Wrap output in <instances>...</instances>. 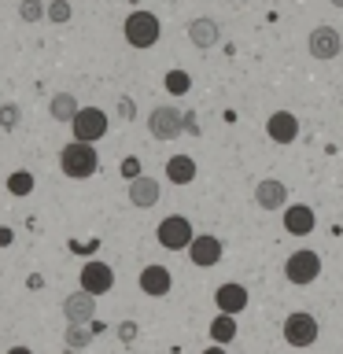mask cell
Wrapping results in <instances>:
<instances>
[{
	"instance_id": "6da1fadb",
	"label": "cell",
	"mask_w": 343,
	"mask_h": 354,
	"mask_svg": "<svg viewBox=\"0 0 343 354\" xmlns=\"http://www.w3.org/2000/svg\"><path fill=\"white\" fill-rule=\"evenodd\" d=\"M59 170L66 177H74V181H85V177H93L100 170V159H96V148L93 144H77L71 140L66 148L59 151Z\"/></svg>"
},
{
	"instance_id": "7a4b0ae2",
	"label": "cell",
	"mask_w": 343,
	"mask_h": 354,
	"mask_svg": "<svg viewBox=\"0 0 343 354\" xmlns=\"http://www.w3.org/2000/svg\"><path fill=\"white\" fill-rule=\"evenodd\" d=\"M122 33H126L129 48H151L155 41H159V19L151 15V11H129L126 22H122Z\"/></svg>"
},
{
	"instance_id": "3957f363",
	"label": "cell",
	"mask_w": 343,
	"mask_h": 354,
	"mask_svg": "<svg viewBox=\"0 0 343 354\" xmlns=\"http://www.w3.org/2000/svg\"><path fill=\"white\" fill-rule=\"evenodd\" d=\"M284 277H288V284H295V288L314 284L317 277H321V254L310 251V248L292 251V254L284 259Z\"/></svg>"
},
{
	"instance_id": "277c9868",
	"label": "cell",
	"mask_w": 343,
	"mask_h": 354,
	"mask_svg": "<svg viewBox=\"0 0 343 354\" xmlns=\"http://www.w3.org/2000/svg\"><path fill=\"white\" fill-rule=\"evenodd\" d=\"M321 336V325H317V317L314 314H306V310H295V314H288L284 317V343L288 347H314Z\"/></svg>"
},
{
	"instance_id": "5b68a950",
	"label": "cell",
	"mask_w": 343,
	"mask_h": 354,
	"mask_svg": "<svg viewBox=\"0 0 343 354\" xmlns=\"http://www.w3.org/2000/svg\"><path fill=\"white\" fill-rule=\"evenodd\" d=\"M155 240H159L166 251H188V243L196 240V229H192V221H188L185 214H170V218L159 221Z\"/></svg>"
},
{
	"instance_id": "8992f818",
	"label": "cell",
	"mask_w": 343,
	"mask_h": 354,
	"mask_svg": "<svg viewBox=\"0 0 343 354\" xmlns=\"http://www.w3.org/2000/svg\"><path fill=\"white\" fill-rule=\"evenodd\" d=\"M107 115L100 107H77V115L71 122V129H74V140L77 144H96V140H104L107 137Z\"/></svg>"
},
{
	"instance_id": "52a82bcc",
	"label": "cell",
	"mask_w": 343,
	"mask_h": 354,
	"mask_svg": "<svg viewBox=\"0 0 343 354\" xmlns=\"http://www.w3.org/2000/svg\"><path fill=\"white\" fill-rule=\"evenodd\" d=\"M148 133L155 140H177L185 133V115L177 107L170 104H163V107H151V115H148Z\"/></svg>"
},
{
	"instance_id": "ba28073f",
	"label": "cell",
	"mask_w": 343,
	"mask_h": 354,
	"mask_svg": "<svg viewBox=\"0 0 343 354\" xmlns=\"http://www.w3.org/2000/svg\"><path fill=\"white\" fill-rule=\"evenodd\" d=\"M77 284H82V292H89L93 299H100V295H107L111 288H115V270H111L107 262H100V259H89V262L82 266Z\"/></svg>"
},
{
	"instance_id": "9c48e42d",
	"label": "cell",
	"mask_w": 343,
	"mask_h": 354,
	"mask_svg": "<svg viewBox=\"0 0 343 354\" xmlns=\"http://www.w3.org/2000/svg\"><path fill=\"white\" fill-rule=\"evenodd\" d=\"M306 48L314 59H336V55L343 52V37H340V30L336 26H314L310 30V37H306Z\"/></svg>"
},
{
	"instance_id": "30bf717a",
	"label": "cell",
	"mask_w": 343,
	"mask_h": 354,
	"mask_svg": "<svg viewBox=\"0 0 343 354\" xmlns=\"http://www.w3.org/2000/svg\"><path fill=\"white\" fill-rule=\"evenodd\" d=\"M221 254H225V248H221V240L210 236V232H196V240L188 243V259H192V266H199V270L218 266Z\"/></svg>"
},
{
	"instance_id": "8fae6325",
	"label": "cell",
	"mask_w": 343,
	"mask_h": 354,
	"mask_svg": "<svg viewBox=\"0 0 343 354\" xmlns=\"http://www.w3.org/2000/svg\"><path fill=\"white\" fill-rule=\"evenodd\" d=\"M63 317H66V325H93L96 321V299L77 288V292H71L63 299Z\"/></svg>"
},
{
	"instance_id": "7c38bea8",
	"label": "cell",
	"mask_w": 343,
	"mask_h": 354,
	"mask_svg": "<svg viewBox=\"0 0 343 354\" xmlns=\"http://www.w3.org/2000/svg\"><path fill=\"white\" fill-rule=\"evenodd\" d=\"M140 292L144 295H151V299H163V295H170V288H174V273L166 270V266L159 262H151V266H144L140 270Z\"/></svg>"
},
{
	"instance_id": "4fadbf2b",
	"label": "cell",
	"mask_w": 343,
	"mask_h": 354,
	"mask_svg": "<svg viewBox=\"0 0 343 354\" xmlns=\"http://www.w3.org/2000/svg\"><path fill=\"white\" fill-rule=\"evenodd\" d=\"M214 306H218V314H229V317H237L240 310H248V288L237 284V281H229V284H218L214 288Z\"/></svg>"
},
{
	"instance_id": "5bb4252c",
	"label": "cell",
	"mask_w": 343,
	"mask_h": 354,
	"mask_svg": "<svg viewBox=\"0 0 343 354\" xmlns=\"http://www.w3.org/2000/svg\"><path fill=\"white\" fill-rule=\"evenodd\" d=\"M314 229H317L314 207H306V203H288L284 207V232H292V236H310Z\"/></svg>"
},
{
	"instance_id": "9a60e30c",
	"label": "cell",
	"mask_w": 343,
	"mask_h": 354,
	"mask_svg": "<svg viewBox=\"0 0 343 354\" xmlns=\"http://www.w3.org/2000/svg\"><path fill=\"white\" fill-rule=\"evenodd\" d=\"M254 203L262 210H284L288 207V185L277 181V177H266V181L254 185Z\"/></svg>"
},
{
	"instance_id": "2e32d148",
	"label": "cell",
	"mask_w": 343,
	"mask_h": 354,
	"mask_svg": "<svg viewBox=\"0 0 343 354\" xmlns=\"http://www.w3.org/2000/svg\"><path fill=\"white\" fill-rule=\"evenodd\" d=\"M266 133H270L273 144H292L299 137V118L292 111H273L270 122H266Z\"/></svg>"
},
{
	"instance_id": "e0dca14e",
	"label": "cell",
	"mask_w": 343,
	"mask_h": 354,
	"mask_svg": "<svg viewBox=\"0 0 343 354\" xmlns=\"http://www.w3.org/2000/svg\"><path fill=\"white\" fill-rule=\"evenodd\" d=\"M159 196H163V188H159V181H155V177H148V174H140L137 181H129V203H133V207L148 210V207L159 203Z\"/></svg>"
},
{
	"instance_id": "ac0fdd59",
	"label": "cell",
	"mask_w": 343,
	"mask_h": 354,
	"mask_svg": "<svg viewBox=\"0 0 343 354\" xmlns=\"http://www.w3.org/2000/svg\"><path fill=\"white\" fill-rule=\"evenodd\" d=\"M218 37H221V26H218L214 19L199 15V19H192V22H188V41H192L196 48H214V44H218Z\"/></svg>"
},
{
	"instance_id": "d6986e66",
	"label": "cell",
	"mask_w": 343,
	"mask_h": 354,
	"mask_svg": "<svg viewBox=\"0 0 343 354\" xmlns=\"http://www.w3.org/2000/svg\"><path fill=\"white\" fill-rule=\"evenodd\" d=\"M166 181L170 185H192L196 181V159L192 155H170V159H166Z\"/></svg>"
},
{
	"instance_id": "ffe728a7",
	"label": "cell",
	"mask_w": 343,
	"mask_h": 354,
	"mask_svg": "<svg viewBox=\"0 0 343 354\" xmlns=\"http://www.w3.org/2000/svg\"><path fill=\"white\" fill-rule=\"evenodd\" d=\"M100 332H104V325H100V321H93V325H66L63 339H66V347H71V351L82 354V347H89V343H93V336H100Z\"/></svg>"
},
{
	"instance_id": "44dd1931",
	"label": "cell",
	"mask_w": 343,
	"mask_h": 354,
	"mask_svg": "<svg viewBox=\"0 0 343 354\" xmlns=\"http://www.w3.org/2000/svg\"><path fill=\"white\" fill-rule=\"evenodd\" d=\"M237 317L229 314H218L214 321H210V339H214V347H229L232 339H237Z\"/></svg>"
},
{
	"instance_id": "7402d4cb",
	"label": "cell",
	"mask_w": 343,
	"mask_h": 354,
	"mask_svg": "<svg viewBox=\"0 0 343 354\" xmlns=\"http://www.w3.org/2000/svg\"><path fill=\"white\" fill-rule=\"evenodd\" d=\"M48 115H52L55 122H74V115H77L74 93H55V96L48 100Z\"/></svg>"
},
{
	"instance_id": "603a6c76",
	"label": "cell",
	"mask_w": 343,
	"mask_h": 354,
	"mask_svg": "<svg viewBox=\"0 0 343 354\" xmlns=\"http://www.w3.org/2000/svg\"><path fill=\"white\" fill-rule=\"evenodd\" d=\"M163 85H166V93H170V96H185L188 88H192V77H188L185 71H166Z\"/></svg>"
},
{
	"instance_id": "cb8c5ba5",
	"label": "cell",
	"mask_w": 343,
	"mask_h": 354,
	"mask_svg": "<svg viewBox=\"0 0 343 354\" xmlns=\"http://www.w3.org/2000/svg\"><path fill=\"white\" fill-rule=\"evenodd\" d=\"M8 192L19 196V199L30 196V192H33V174H30V170H15V174L8 177Z\"/></svg>"
},
{
	"instance_id": "d4e9b609",
	"label": "cell",
	"mask_w": 343,
	"mask_h": 354,
	"mask_svg": "<svg viewBox=\"0 0 343 354\" xmlns=\"http://www.w3.org/2000/svg\"><path fill=\"white\" fill-rule=\"evenodd\" d=\"M71 4H66V0H48V4H44V19L48 22H55V26H63V22H71Z\"/></svg>"
},
{
	"instance_id": "484cf974",
	"label": "cell",
	"mask_w": 343,
	"mask_h": 354,
	"mask_svg": "<svg viewBox=\"0 0 343 354\" xmlns=\"http://www.w3.org/2000/svg\"><path fill=\"white\" fill-rule=\"evenodd\" d=\"M19 19L22 22H41L44 19V0H19Z\"/></svg>"
},
{
	"instance_id": "4316f807",
	"label": "cell",
	"mask_w": 343,
	"mask_h": 354,
	"mask_svg": "<svg viewBox=\"0 0 343 354\" xmlns=\"http://www.w3.org/2000/svg\"><path fill=\"white\" fill-rule=\"evenodd\" d=\"M19 122H22V107L19 104H4V107H0V129H4V133L19 129Z\"/></svg>"
},
{
	"instance_id": "83f0119b",
	"label": "cell",
	"mask_w": 343,
	"mask_h": 354,
	"mask_svg": "<svg viewBox=\"0 0 343 354\" xmlns=\"http://www.w3.org/2000/svg\"><path fill=\"white\" fill-rule=\"evenodd\" d=\"M118 339L133 343V339H137V325H133V321H122V325H118Z\"/></svg>"
},
{
	"instance_id": "f1b7e54d",
	"label": "cell",
	"mask_w": 343,
	"mask_h": 354,
	"mask_svg": "<svg viewBox=\"0 0 343 354\" xmlns=\"http://www.w3.org/2000/svg\"><path fill=\"white\" fill-rule=\"evenodd\" d=\"M122 174H126L129 181H137V177H140V162L137 159H126V162H122Z\"/></svg>"
},
{
	"instance_id": "f546056e",
	"label": "cell",
	"mask_w": 343,
	"mask_h": 354,
	"mask_svg": "<svg viewBox=\"0 0 343 354\" xmlns=\"http://www.w3.org/2000/svg\"><path fill=\"white\" fill-rule=\"evenodd\" d=\"M118 115L122 118H133V100H118Z\"/></svg>"
},
{
	"instance_id": "4dcf8cb0",
	"label": "cell",
	"mask_w": 343,
	"mask_h": 354,
	"mask_svg": "<svg viewBox=\"0 0 343 354\" xmlns=\"http://www.w3.org/2000/svg\"><path fill=\"white\" fill-rule=\"evenodd\" d=\"M11 240H15V232H11V229H0V248H11Z\"/></svg>"
},
{
	"instance_id": "1f68e13d",
	"label": "cell",
	"mask_w": 343,
	"mask_h": 354,
	"mask_svg": "<svg viewBox=\"0 0 343 354\" xmlns=\"http://www.w3.org/2000/svg\"><path fill=\"white\" fill-rule=\"evenodd\" d=\"M41 284H44V277H37V273H33V277H30V281H26V288H33V292H37V288H41Z\"/></svg>"
},
{
	"instance_id": "d6a6232c",
	"label": "cell",
	"mask_w": 343,
	"mask_h": 354,
	"mask_svg": "<svg viewBox=\"0 0 343 354\" xmlns=\"http://www.w3.org/2000/svg\"><path fill=\"white\" fill-rule=\"evenodd\" d=\"M203 354H229V351H225V347H207Z\"/></svg>"
},
{
	"instance_id": "836d02e7",
	"label": "cell",
	"mask_w": 343,
	"mask_h": 354,
	"mask_svg": "<svg viewBox=\"0 0 343 354\" xmlns=\"http://www.w3.org/2000/svg\"><path fill=\"white\" fill-rule=\"evenodd\" d=\"M8 354H33V351H30V347H11Z\"/></svg>"
},
{
	"instance_id": "e575fe53",
	"label": "cell",
	"mask_w": 343,
	"mask_h": 354,
	"mask_svg": "<svg viewBox=\"0 0 343 354\" xmlns=\"http://www.w3.org/2000/svg\"><path fill=\"white\" fill-rule=\"evenodd\" d=\"M328 4H332V8H343V0H328Z\"/></svg>"
},
{
	"instance_id": "d590c367",
	"label": "cell",
	"mask_w": 343,
	"mask_h": 354,
	"mask_svg": "<svg viewBox=\"0 0 343 354\" xmlns=\"http://www.w3.org/2000/svg\"><path fill=\"white\" fill-rule=\"evenodd\" d=\"M63 354H77V351H63Z\"/></svg>"
}]
</instances>
